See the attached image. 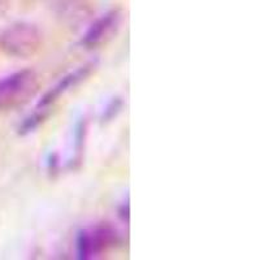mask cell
Returning a JSON list of instances; mask_svg holds the SVG:
<instances>
[{
  "label": "cell",
  "mask_w": 260,
  "mask_h": 260,
  "mask_svg": "<svg viewBox=\"0 0 260 260\" xmlns=\"http://www.w3.org/2000/svg\"><path fill=\"white\" fill-rule=\"evenodd\" d=\"M9 7H11V0H0V18L8 12Z\"/></svg>",
  "instance_id": "6"
},
{
  "label": "cell",
  "mask_w": 260,
  "mask_h": 260,
  "mask_svg": "<svg viewBox=\"0 0 260 260\" xmlns=\"http://www.w3.org/2000/svg\"><path fill=\"white\" fill-rule=\"evenodd\" d=\"M124 21V12L120 8H113L96 20L86 30L82 45L87 50H96L112 41Z\"/></svg>",
  "instance_id": "5"
},
{
  "label": "cell",
  "mask_w": 260,
  "mask_h": 260,
  "mask_svg": "<svg viewBox=\"0 0 260 260\" xmlns=\"http://www.w3.org/2000/svg\"><path fill=\"white\" fill-rule=\"evenodd\" d=\"M43 36L31 22H15L0 32V50L16 59L34 56L42 47Z\"/></svg>",
  "instance_id": "2"
},
{
  "label": "cell",
  "mask_w": 260,
  "mask_h": 260,
  "mask_svg": "<svg viewBox=\"0 0 260 260\" xmlns=\"http://www.w3.org/2000/svg\"><path fill=\"white\" fill-rule=\"evenodd\" d=\"M92 69H94V64H85L80 68L72 71L71 73L65 74L59 82H56V85H53L48 91L45 92V95L41 98V101L37 103L34 111L30 113L29 117L25 118V121L20 127L21 133H30L37 129L50 115L51 107L55 106L62 95L67 94L69 90L78 86L82 81L89 77Z\"/></svg>",
  "instance_id": "1"
},
{
  "label": "cell",
  "mask_w": 260,
  "mask_h": 260,
  "mask_svg": "<svg viewBox=\"0 0 260 260\" xmlns=\"http://www.w3.org/2000/svg\"><path fill=\"white\" fill-rule=\"evenodd\" d=\"M39 80L32 69H21L0 80V112L17 108L38 91Z\"/></svg>",
  "instance_id": "3"
},
{
  "label": "cell",
  "mask_w": 260,
  "mask_h": 260,
  "mask_svg": "<svg viewBox=\"0 0 260 260\" xmlns=\"http://www.w3.org/2000/svg\"><path fill=\"white\" fill-rule=\"evenodd\" d=\"M117 242L115 229L108 225H96L78 233L76 240V254L78 259H95Z\"/></svg>",
  "instance_id": "4"
}]
</instances>
